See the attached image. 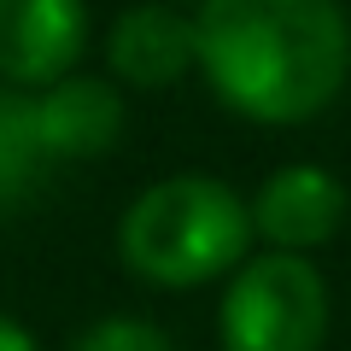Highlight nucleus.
Masks as SVG:
<instances>
[{
	"mask_svg": "<svg viewBox=\"0 0 351 351\" xmlns=\"http://www.w3.org/2000/svg\"><path fill=\"white\" fill-rule=\"evenodd\" d=\"M106 59L123 82L135 88H176L199 64V41H193V18H182L164 0L129 6L106 36Z\"/></svg>",
	"mask_w": 351,
	"mask_h": 351,
	"instance_id": "423d86ee",
	"label": "nucleus"
},
{
	"mask_svg": "<svg viewBox=\"0 0 351 351\" xmlns=\"http://www.w3.org/2000/svg\"><path fill=\"white\" fill-rule=\"evenodd\" d=\"M36 135L47 158H100L123 135V100L94 76H59L36 100Z\"/></svg>",
	"mask_w": 351,
	"mask_h": 351,
	"instance_id": "0eeeda50",
	"label": "nucleus"
},
{
	"mask_svg": "<svg viewBox=\"0 0 351 351\" xmlns=\"http://www.w3.org/2000/svg\"><path fill=\"white\" fill-rule=\"evenodd\" d=\"M164 6H176V0H164Z\"/></svg>",
	"mask_w": 351,
	"mask_h": 351,
	"instance_id": "9b49d317",
	"label": "nucleus"
},
{
	"mask_svg": "<svg viewBox=\"0 0 351 351\" xmlns=\"http://www.w3.org/2000/svg\"><path fill=\"white\" fill-rule=\"evenodd\" d=\"M252 217V234H263L276 252H311V246H328L346 223V188L322 164H287L276 170L269 182L258 188V199L246 205Z\"/></svg>",
	"mask_w": 351,
	"mask_h": 351,
	"instance_id": "39448f33",
	"label": "nucleus"
},
{
	"mask_svg": "<svg viewBox=\"0 0 351 351\" xmlns=\"http://www.w3.org/2000/svg\"><path fill=\"white\" fill-rule=\"evenodd\" d=\"M0 351H41V346H36V334L24 322H12V316L0 311Z\"/></svg>",
	"mask_w": 351,
	"mask_h": 351,
	"instance_id": "9d476101",
	"label": "nucleus"
},
{
	"mask_svg": "<svg viewBox=\"0 0 351 351\" xmlns=\"http://www.w3.org/2000/svg\"><path fill=\"white\" fill-rule=\"evenodd\" d=\"M88 47L82 0H0V76L12 88H53Z\"/></svg>",
	"mask_w": 351,
	"mask_h": 351,
	"instance_id": "20e7f679",
	"label": "nucleus"
},
{
	"mask_svg": "<svg viewBox=\"0 0 351 351\" xmlns=\"http://www.w3.org/2000/svg\"><path fill=\"white\" fill-rule=\"evenodd\" d=\"M252 246V217L217 176H164L117 223V252L147 287H199L234 276Z\"/></svg>",
	"mask_w": 351,
	"mask_h": 351,
	"instance_id": "f03ea898",
	"label": "nucleus"
},
{
	"mask_svg": "<svg viewBox=\"0 0 351 351\" xmlns=\"http://www.w3.org/2000/svg\"><path fill=\"white\" fill-rule=\"evenodd\" d=\"M71 351H176V346L158 334V328L135 322V316H117V322H100V328H88V334L76 339Z\"/></svg>",
	"mask_w": 351,
	"mask_h": 351,
	"instance_id": "1a4fd4ad",
	"label": "nucleus"
},
{
	"mask_svg": "<svg viewBox=\"0 0 351 351\" xmlns=\"http://www.w3.org/2000/svg\"><path fill=\"white\" fill-rule=\"evenodd\" d=\"M47 164L36 135V100L0 88V211H12L29 188H36V170Z\"/></svg>",
	"mask_w": 351,
	"mask_h": 351,
	"instance_id": "6e6552de",
	"label": "nucleus"
},
{
	"mask_svg": "<svg viewBox=\"0 0 351 351\" xmlns=\"http://www.w3.org/2000/svg\"><path fill=\"white\" fill-rule=\"evenodd\" d=\"M199 71L252 123H311L351 76L339 0H199Z\"/></svg>",
	"mask_w": 351,
	"mask_h": 351,
	"instance_id": "f257e3e1",
	"label": "nucleus"
},
{
	"mask_svg": "<svg viewBox=\"0 0 351 351\" xmlns=\"http://www.w3.org/2000/svg\"><path fill=\"white\" fill-rule=\"evenodd\" d=\"M328 287L299 252H263L240 263L223 293V351H322Z\"/></svg>",
	"mask_w": 351,
	"mask_h": 351,
	"instance_id": "7ed1b4c3",
	"label": "nucleus"
}]
</instances>
